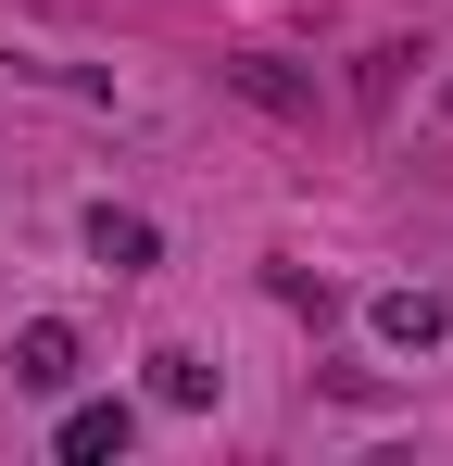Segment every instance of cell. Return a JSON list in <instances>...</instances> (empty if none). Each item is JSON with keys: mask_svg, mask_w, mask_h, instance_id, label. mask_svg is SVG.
Masks as SVG:
<instances>
[{"mask_svg": "<svg viewBox=\"0 0 453 466\" xmlns=\"http://www.w3.org/2000/svg\"><path fill=\"white\" fill-rule=\"evenodd\" d=\"M126 441H139V403H126V390L64 403V429H51V454H64V466H101V454H126Z\"/></svg>", "mask_w": 453, "mask_h": 466, "instance_id": "obj_1", "label": "cell"}, {"mask_svg": "<svg viewBox=\"0 0 453 466\" xmlns=\"http://www.w3.org/2000/svg\"><path fill=\"white\" fill-rule=\"evenodd\" d=\"M13 390H38V403L76 390V328L64 315H25V328H13Z\"/></svg>", "mask_w": 453, "mask_h": 466, "instance_id": "obj_2", "label": "cell"}, {"mask_svg": "<svg viewBox=\"0 0 453 466\" xmlns=\"http://www.w3.org/2000/svg\"><path fill=\"white\" fill-rule=\"evenodd\" d=\"M378 340H390V353H428V340H441L453 328V290H378Z\"/></svg>", "mask_w": 453, "mask_h": 466, "instance_id": "obj_3", "label": "cell"}, {"mask_svg": "<svg viewBox=\"0 0 453 466\" xmlns=\"http://www.w3.org/2000/svg\"><path fill=\"white\" fill-rule=\"evenodd\" d=\"M151 252H164V228H151V215H126V202H101V215H88V265L151 278Z\"/></svg>", "mask_w": 453, "mask_h": 466, "instance_id": "obj_4", "label": "cell"}, {"mask_svg": "<svg viewBox=\"0 0 453 466\" xmlns=\"http://www.w3.org/2000/svg\"><path fill=\"white\" fill-rule=\"evenodd\" d=\"M151 403H215V366L202 353H151Z\"/></svg>", "mask_w": 453, "mask_h": 466, "instance_id": "obj_5", "label": "cell"}, {"mask_svg": "<svg viewBox=\"0 0 453 466\" xmlns=\"http://www.w3.org/2000/svg\"><path fill=\"white\" fill-rule=\"evenodd\" d=\"M226 76L252 88V101H277V114H302V101H315V88H302V76H277V64H226Z\"/></svg>", "mask_w": 453, "mask_h": 466, "instance_id": "obj_6", "label": "cell"}]
</instances>
